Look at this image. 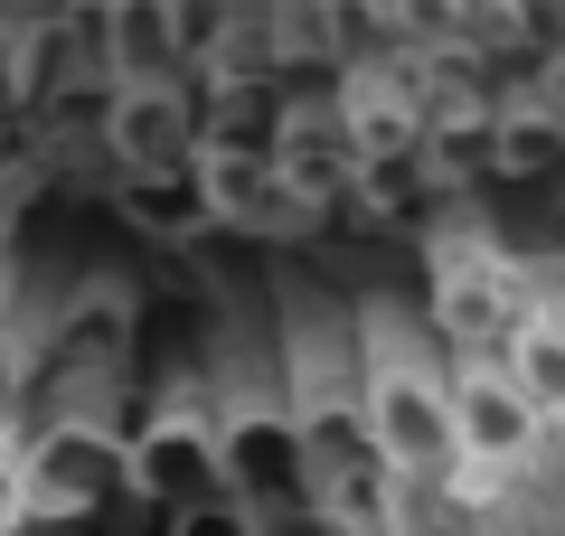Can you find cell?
<instances>
[{
	"label": "cell",
	"instance_id": "cell-1",
	"mask_svg": "<svg viewBox=\"0 0 565 536\" xmlns=\"http://www.w3.org/2000/svg\"><path fill=\"white\" fill-rule=\"evenodd\" d=\"M359 433H367V452H377L386 480L452 471V396H444V377H424L415 357H377L367 405H359Z\"/></svg>",
	"mask_w": 565,
	"mask_h": 536
},
{
	"label": "cell",
	"instance_id": "cell-2",
	"mask_svg": "<svg viewBox=\"0 0 565 536\" xmlns=\"http://www.w3.org/2000/svg\"><path fill=\"white\" fill-rule=\"evenodd\" d=\"M104 141H114V160H122L132 189H151V179H189V160H199V104H189L180 85H114V104H104Z\"/></svg>",
	"mask_w": 565,
	"mask_h": 536
},
{
	"label": "cell",
	"instance_id": "cell-3",
	"mask_svg": "<svg viewBox=\"0 0 565 536\" xmlns=\"http://www.w3.org/2000/svg\"><path fill=\"white\" fill-rule=\"evenodd\" d=\"M20 490H29V517H95L114 490H132V471H122V452L104 433L66 424L20 461Z\"/></svg>",
	"mask_w": 565,
	"mask_h": 536
},
{
	"label": "cell",
	"instance_id": "cell-4",
	"mask_svg": "<svg viewBox=\"0 0 565 536\" xmlns=\"http://www.w3.org/2000/svg\"><path fill=\"white\" fill-rule=\"evenodd\" d=\"M444 396H452V461L462 471H509V461L537 452V415L500 367H462Z\"/></svg>",
	"mask_w": 565,
	"mask_h": 536
},
{
	"label": "cell",
	"instance_id": "cell-5",
	"mask_svg": "<svg viewBox=\"0 0 565 536\" xmlns=\"http://www.w3.org/2000/svg\"><path fill=\"white\" fill-rule=\"evenodd\" d=\"M122 471H132V490H141V499H161L170 517L199 508V499H226L217 433H207V424H151V433L122 452Z\"/></svg>",
	"mask_w": 565,
	"mask_h": 536
},
{
	"label": "cell",
	"instance_id": "cell-6",
	"mask_svg": "<svg viewBox=\"0 0 565 536\" xmlns=\"http://www.w3.org/2000/svg\"><path fill=\"white\" fill-rule=\"evenodd\" d=\"M217 471H226V499L236 508H255V499H274V490H302V433L292 424H274V415H245V424H226L217 433Z\"/></svg>",
	"mask_w": 565,
	"mask_h": 536
},
{
	"label": "cell",
	"instance_id": "cell-7",
	"mask_svg": "<svg viewBox=\"0 0 565 536\" xmlns=\"http://www.w3.org/2000/svg\"><path fill=\"white\" fill-rule=\"evenodd\" d=\"M500 349H509V357H500V377L527 396V415H537V424L565 415V320H556V311H519Z\"/></svg>",
	"mask_w": 565,
	"mask_h": 536
},
{
	"label": "cell",
	"instance_id": "cell-8",
	"mask_svg": "<svg viewBox=\"0 0 565 536\" xmlns=\"http://www.w3.org/2000/svg\"><path fill=\"white\" fill-rule=\"evenodd\" d=\"M490 170H509V179H565V114L546 95L500 104V114H490Z\"/></svg>",
	"mask_w": 565,
	"mask_h": 536
},
{
	"label": "cell",
	"instance_id": "cell-9",
	"mask_svg": "<svg viewBox=\"0 0 565 536\" xmlns=\"http://www.w3.org/2000/svg\"><path fill=\"white\" fill-rule=\"evenodd\" d=\"M444 320L462 339H509V320H519V301H509V274L490 255H444Z\"/></svg>",
	"mask_w": 565,
	"mask_h": 536
},
{
	"label": "cell",
	"instance_id": "cell-10",
	"mask_svg": "<svg viewBox=\"0 0 565 536\" xmlns=\"http://www.w3.org/2000/svg\"><path fill=\"white\" fill-rule=\"evenodd\" d=\"M415 151L434 160L444 179H462V170H490V114H424Z\"/></svg>",
	"mask_w": 565,
	"mask_h": 536
},
{
	"label": "cell",
	"instance_id": "cell-11",
	"mask_svg": "<svg viewBox=\"0 0 565 536\" xmlns=\"http://www.w3.org/2000/svg\"><path fill=\"white\" fill-rule=\"evenodd\" d=\"M132 217L151 226V236H199L207 207H199V189H189V179H151V189H132Z\"/></svg>",
	"mask_w": 565,
	"mask_h": 536
},
{
	"label": "cell",
	"instance_id": "cell-12",
	"mask_svg": "<svg viewBox=\"0 0 565 536\" xmlns=\"http://www.w3.org/2000/svg\"><path fill=\"white\" fill-rule=\"evenodd\" d=\"M170 536H255V508H236V499H199V508L170 517Z\"/></svg>",
	"mask_w": 565,
	"mask_h": 536
},
{
	"label": "cell",
	"instance_id": "cell-13",
	"mask_svg": "<svg viewBox=\"0 0 565 536\" xmlns=\"http://www.w3.org/2000/svg\"><path fill=\"white\" fill-rule=\"evenodd\" d=\"M29 527V490H20V461L0 452V536H20Z\"/></svg>",
	"mask_w": 565,
	"mask_h": 536
},
{
	"label": "cell",
	"instance_id": "cell-14",
	"mask_svg": "<svg viewBox=\"0 0 565 536\" xmlns=\"http://www.w3.org/2000/svg\"><path fill=\"white\" fill-rule=\"evenodd\" d=\"M10 415H20V349L0 339V433H10Z\"/></svg>",
	"mask_w": 565,
	"mask_h": 536
}]
</instances>
